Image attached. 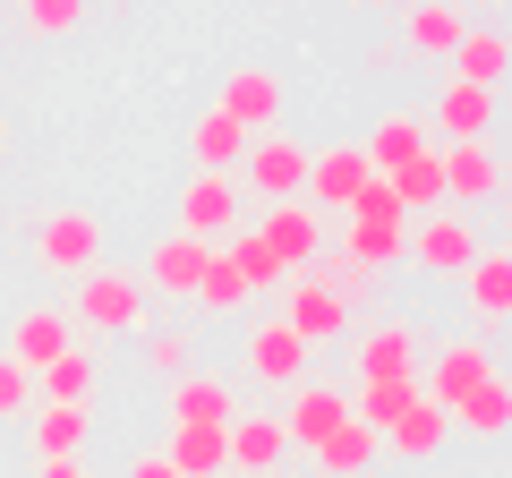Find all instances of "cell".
<instances>
[{
	"instance_id": "obj_17",
	"label": "cell",
	"mask_w": 512,
	"mask_h": 478,
	"mask_svg": "<svg viewBox=\"0 0 512 478\" xmlns=\"http://www.w3.org/2000/svg\"><path fill=\"white\" fill-rule=\"evenodd\" d=\"M231 376H197V368H188V376H171V402H163V419L171 427H231Z\"/></svg>"
},
{
	"instance_id": "obj_6",
	"label": "cell",
	"mask_w": 512,
	"mask_h": 478,
	"mask_svg": "<svg viewBox=\"0 0 512 478\" xmlns=\"http://www.w3.org/2000/svg\"><path fill=\"white\" fill-rule=\"evenodd\" d=\"M231 231H239V180H231V171H197V180L180 188V239L222 248Z\"/></svg>"
},
{
	"instance_id": "obj_12",
	"label": "cell",
	"mask_w": 512,
	"mask_h": 478,
	"mask_svg": "<svg viewBox=\"0 0 512 478\" xmlns=\"http://www.w3.org/2000/svg\"><path fill=\"white\" fill-rule=\"evenodd\" d=\"M487 120H495V86H470V77L436 86V111H427L436 146H470V137H487Z\"/></svg>"
},
{
	"instance_id": "obj_1",
	"label": "cell",
	"mask_w": 512,
	"mask_h": 478,
	"mask_svg": "<svg viewBox=\"0 0 512 478\" xmlns=\"http://www.w3.org/2000/svg\"><path fill=\"white\" fill-rule=\"evenodd\" d=\"M402 248H410L402 197H393L384 180H367L359 197H350V214H342V257L359 265V274H384V265H402Z\"/></svg>"
},
{
	"instance_id": "obj_2",
	"label": "cell",
	"mask_w": 512,
	"mask_h": 478,
	"mask_svg": "<svg viewBox=\"0 0 512 478\" xmlns=\"http://www.w3.org/2000/svg\"><path fill=\"white\" fill-rule=\"evenodd\" d=\"M69 316L94 333H146V282L128 265H86L77 291H69Z\"/></svg>"
},
{
	"instance_id": "obj_42",
	"label": "cell",
	"mask_w": 512,
	"mask_h": 478,
	"mask_svg": "<svg viewBox=\"0 0 512 478\" xmlns=\"http://www.w3.org/2000/svg\"><path fill=\"white\" fill-rule=\"evenodd\" d=\"M359 9H384V0H359Z\"/></svg>"
},
{
	"instance_id": "obj_5",
	"label": "cell",
	"mask_w": 512,
	"mask_h": 478,
	"mask_svg": "<svg viewBox=\"0 0 512 478\" xmlns=\"http://www.w3.org/2000/svg\"><path fill=\"white\" fill-rule=\"evenodd\" d=\"M308 154H316V146H299L291 129H265V137H248V154H239V180H248L265 205H274V197H299V188H308Z\"/></svg>"
},
{
	"instance_id": "obj_20",
	"label": "cell",
	"mask_w": 512,
	"mask_h": 478,
	"mask_svg": "<svg viewBox=\"0 0 512 478\" xmlns=\"http://www.w3.org/2000/svg\"><path fill=\"white\" fill-rule=\"evenodd\" d=\"M461 35H470V9H461V0H410V18H402V52L444 60Z\"/></svg>"
},
{
	"instance_id": "obj_18",
	"label": "cell",
	"mask_w": 512,
	"mask_h": 478,
	"mask_svg": "<svg viewBox=\"0 0 512 478\" xmlns=\"http://www.w3.org/2000/svg\"><path fill=\"white\" fill-rule=\"evenodd\" d=\"M495 188H504V163H495L487 137H470V146H444V197H453V205H487Z\"/></svg>"
},
{
	"instance_id": "obj_40",
	"label": "cell",
	"mask_w": 512,
	"mask_h": 478,
	"mask_svg": "<svg viewBox=\"0 0 512 478\" xmlns=\"http://www.w3.org/2000/svg\"><path fill=\"white\" fill-rule=\"evenodd\" d=\"M35 478H86V461H35Z\"/></svg>"
},
{
	"instance_id": "obj_30",
	"label": "cell",
	"mask_w": 512,
	"mask_h": 478,
	"mask_svg": "<svg viewBox=\"0 0 512 478\" xmlns=\"http://www.w3.org/2000/svg\"><path fill=\"white\" fill-rule=\"evenodd\" d=\"M444 427H453V419H444L436 402H410L402 419L384 427V444H393V453H410V461H427V453H436V444H444Z\"/></svg>"
},
{
	"instance_id": "obj_10",
	"label": "cell",
	"mask_w": 512,
	"mask_h": 478,
	"mask_svg": "<svg viewBox=\"0 0 512 478\" xmlns=\"http://www.w3.org/2000/svg\"><path fill=\"white\" fill-rule=\"evenodd\" d=\"M367 180H376V171H367V146H359V137H350V146H316V154H308V205H316V214H350V197H359Z\"/></svg>"
},
{
	"instance_id": "obj_38",
	"label": "cell",
	"mask_w": 512,
	"mask_h": 478,
	"mask_svg": "<svg viewBox=\"0 0 512 478\" xmlns=\"http://www.w3.org/2000/svg\"><path fill=\"white\" fill-rule=\"evenodd\" d=\"M26 402H35V376L0 350V419H26Z\"/></svg>"
},
{
	"instance_id": "obj_3",
	"label": "cell",
	"mask_w": 512,
	"mask_h": 478,
	"mask_svg": "<svg viewBox=\"0 0 512 478\" xmlns=\"http://www.w3.org/2000/svg\"><path fill=\"white\" fill-rule=\"evenodd\" d=\"M487 376H495V350L478 342V333H453V342H436V350L419 359V402H436L444 419H453Z\"/></svg>"
},
{
	"instance_id": "obj_41",
	"label": "cell",
	"mask_w": 512,
	"mask_h": 478,
	"mask_svg": "<svg viewBox=\"0 0 512 478\" xmlns=\"http://www.w3.org/2000/svg\"><path fill=\"white\" fill-rule=\"evenodd\" d=\"M495 197H504V205H512V171H504V188H495Z\"/></svg>"
},
{
	"instance_id": "obj_37",
	"label": "cell",
	"mask_w": 512,
	"mask_h": 478,
	"mask_svg": "<svg viewBox=\"0 0 512 478\" xmlns=\"http://www.w3.org/2000/svg\"><path fill=\"white\" fill-rule=\"evenodd\" d=\"M222 248H231V257H239V274H248V291H274V282H291V274H282V265H274V248H265V239H256V231H231V239H222Z\"/></svg>"
},
{
	"instance_id": "obj_22",
	"label": "cell",
	"mask_w": 512,
	"mask_h": 478,
	"mask_svg": "<svg viewBox=\"0 0 512 478\" xmlns=\"http://www.w3.org/2000/svg\"><path fill=\"white\" fill-rule=\"evenodd\" d=\"M60 350H69V316H60V308H26L18 325H9V359H18L26 376H43Z\"/></svg>"
},
{
	"instance_id": "obj_28",
	"label": "cell",
	"mask_w": 512,
	"mask_h": 478,
	"mask_svg": "<svg viewBox=\"0 0 512 478\" xmlns=\"http://www.w3.org/2000/svg\"><path fill=\"white\" fill-rule=\"evenodd\" d=\"M248 274H239V257H231V248H205V274H197V308H222V316H231V308H248Z\"/></svg>"
},
{
	"instance_id": "obj_21",
	"label": "cell",
	"mask_w": 512,
	"mask_h": 478,
	"mask_svg": "<svg viewBox=\"0 0 512 478\" xmlns=\"http://www.w3.org/2000/svg\"><path fill=\"white\" fill-rule=\"evenodd\" d=\"M461 291H470L478 325H504V316H512V248H478L470 274H461Z\"/></svg>"
},
{
	"instance_id": "obj_35",
	"label": "cell",
	"mask_w": 512,
	"mask_h": 478,
	"mask_svg": "<svg viewBox=\"0 0 512 478\" xmlns=\"http://www.w3.org/2000/svg\"><path fill=\"white\" fill-rule=\"evenodd\" d=\"M188 359H197V333L188 325H146V368L154 376H188Z\"/></svg>"
},
{
	"instance_id": "obj_19",
	"label": "cell",
	"mask_w": 512,
	"mask_h": 478,
	"mask_svg": "<svg viewBox=\"0 0 512 478\" xmlns=\"http://www.w3.org/2000/svg\"><path fill=\"white\" fill-rule=\"evenodd\" d=\"M359 146H367V171L384 180V171H402L410 154H427V146H436V129H427V111H384V120H376V137H359Z\"/></svg>"
},
{
	"instance_id": "obj_39",
	"label": "cell",
	"mask_w": 512,
	"mask_h": 478,
	"mask_svg": "<svg viewBox=\"0 0 512 478\" xmlns=\"http://www.w3.org/2000/svg\"><path fill=\"white\" fill-rule=\"evenodd\" d=\"M120 478H180V470H171V461H163V453H137V461H128V470H120Z\"/></svg>"
},
{
	"instance_id": "obj_32",
	"label": "cell",
	"mask_w": 512,
	"mask_h": 478,
	"mask_svg": "<svg viewBox=\"0 0 512 478\" xmlns=\"http://www.w3.org/2000/svg\"><path fill=\"white\" fill-rule=\"evenodd\" d=\"M376 444H384V436H367L359 419H342L325 444H316V461H325V478H359L367 461H376Z\"/></svg>"
},
{
	"instance_id": "obj_7",
	"label": "cell",
	"mask_w": 512,
	"mask_h": 478,
	"mask_svg": "<svg viewBox=\"0 0 512 478\" xmlns=\"http://www.w3.org/2000/svg\"><path fill=\"white\" fill-rule=\"evenodd\" d=\"M256 239L274 248V265H282V274H299L308 257H325V214H316L308 197H274L265 214H256Z\"/></svg>"
},
{
	"instance_id": "obj_11",
	"label": "cell",
	"mask_w": 512,
	"mask_h": 478,
	"mask_svg": "<svg viewBox=\"0 0 512 478\" xmlns=\"http://www.w3.org/2000/svg\"><path fill=\"white\" fill-rule=\"evenodd\" d=\"M274 419H282V436H291V453H316V444H325L333 427L350 419V393H342V385H316V376H308V385H291V402H282Z\"/></svg>"
},
{
	"instance_id": "obj_14",
	"label": "cell",
	"mask_w": 512,
	"mask_h": 478,
	"mask_svg": "<svg viewBox=\"0 0 512 478\" xmlns=\"http://www.w3.org/2000/svg\"><path fill=\"white\" fill-rule=\"evenodd\" d=\"M308 359H316V350L299 342V333L282 325V316H265V325L248 333V376H256V385H282V393H291V385H308Z\"/></svg>"
},
{
	"instance_id": "obj_23",
	"label": "cell",
	"mask_w": 512,
	"mask_h": 478,
	"mask_svg": "<svg viewBox=\"0 0 512 478\" xmlns=\"http://www.w3.org/2000/svg\"><path fill=\"white\" fill-rule=\"evenodd\" d=\"M94 436V410L86 402H43L35 410V461H77Z\"/></svg>"
},
{
	"instance_id": "obj_8",
	"label": "cell",
	"mask_w": 512,
	"mask_h": 478,
	"mask_svg": "<svg viewBox=\"0 0 512 478\" xmlns=\"http://www.w3.org/2000/svg\"><path fill=\"white\" fill-rule=\"evenodd\" d=\"M35 257L52 265V274H86V265H103V214H86V205H60V214H43Z\"/></svg>"
},
{
	"instance_id": "obj_9",
	"label": "cell",
	"mask_w": 512,
	"mask_h": 478,
	"mask_svg": "<svg viewBox=\"0 0 512 478\" xmlns=\"http://www.w3.org/2000/svg\"><path fill=\"white\" fill-rule=\"evenodd\" d=\"M419 325L410 316H376V325H359V342H350V359H359V385H384V376H419Z\"/></svg>"
},
{
	"instance_id": "obj_36",
	"label": "cell",
	"mask_w": 512,
	"mask_h": 478,
	"mask_svg": "<svg viewBox=\"0 0 512 478\" xmlns=\"http://www.w3.org/2000/svg\"><path fill=\"white\" fill-rule=\"evenodd\" d=\"M18 26L26 35H77L86 26V0H18Z\"/></svg>"
},
{
	"instance_id": "obj_24",
	"label": "cell",
	"mask_w": 512,
	"mask_h": 478,
	"mask_svg": "<svg viewBox=\"0 0 512 478\" xmlns=\"http://www.w3.org/2000/svg\"><path fill=\"white\" fill-rule=\"evenodd\" d=\"M163 461L180 478H222V470H231V427H171Z\"/></svg>"
},
{
	"instance_id": "obj_25",
	"label": "cell",
	"mask_w": 512,
	"mask_h": 478,
	"mask_svg": "<svg viewBox=\"0 0 512 478\" xmlns=\"http://www.w3.org/2000/svg\"><path fill=\"white\" fill-rule=\"evenodd\" d=\"M282 325H291L299 333V342H333V333H350V308H342V299H333V291H316V282H291V308H282Z\"/></svg>"
},
{
	"instance_id": "obj_4",
	"label": "cell",
	"mask_w": 512,
	"mask_h": 478,
	"mask_svg": "<svg viewBox=\"0 0 512 478\" xmlns=\"http://www.w3.org/2000/svg\"><path fill=\"white\" fill-rule=\"evenodd\" d=\"M478 248H487V239H478V222L461 214V205H436V214L410 222V248H402V257L419 265V274H470Z\"/></svg>"
},
{
	"instance_id": "obj_15",
	"label": "cell",
	"mask_w": 512,
	"mask_h": 478,
	"mask_svg": "<svg viewBox=\"0 0 512 478\" xmlns=\"http://www.w3.org/2000/svg\"><path fill=\"white\" fill-rule=\"evenodd\" d=\"M291 461V436H282L274 410H231V470L239 478H274Z\"/></svg>"
},
{
	"instance_id": "obj_27",
	"label": "cell",
	"mask_w": 512,
	"mask_h": 478,
	"mask_svg": "<svg viewBox=\"0 0 512 478\" xmlns=\"http://www.w3.org/2000/svg\"><path fill=\"white\" fill-rule=\"evenodd\" d=\"M504 69H512V43L495 26H470L453 43V77H470V86H504Z\"/></svg>"
},
{
	"instance_id": "obj_13",
	"label": "cell",
	"mask_w": 512,
	"mask_h": 478,
	"mask_svg": "<svg viewBox=\"0 0 512 478\" xmlns=\"http://www.w3.org/2000/svg\"><path fill=\"white\" fill-rule=\"evenodd\" d=\"M214 111L231 120L239 137H265V129L282 120V77L248 60V69H231V86H222V103H214Z\"/></svg>"
},
{
	"instance_id": "obj_26",
	"label": "cell",
	"mask_w": 512,
	"mask_h": 478,
	"mask_svg": "<svg viewBox=\"0 0 512 478\" xmlns=\"http://www.w3.org/2000/svg\"><path fill=\"white\" fill-rule=\"evenodd\" d=\"M384 188L402 197V214H410V222H419V214H436V205H444V146L410 154L402 171H384Z\"/></svg>"
},
{
	"instance_id": "obj_16",
	"label": "cell",
	"mask_w": 512,
	"mask_h": 478,
	"mask_svg": "<svg viewBox=\"0 0 512 478\" xmlns=\"http://www.w3.org/2000/svg\"><path fill=\"white\" fill-rule=\"evenodd\" d=\"M197 274H205V248H197V239H180V231L154 239L146 265H137V282H146L154 299H197Z\"/></svg>"
},
{
	"instance_id": "obj_33",
	"label": "cell",
	"mask_w": 512,
	"mask_h": 478,
	"mask_svg": "<svg viewBox=\"0 0 512 478\" xmlns=\"http://www.w3.org/2000/svg\"><path fill=\"white\" fill-rule=\"evenodd\" d=\"M94 376H103V359H94V350H60L52 368H43V393H52V402H94Z\"/></svg>"
},
{
	"instance_id": "obj_31",
	"label": "cell",
	"mask_w": 512,
	"mask_h": 478,
	"mask_svg": "<svg viewBox=\"0 0 512 478\" xmlns=\"http://www.w3.org/2000/svg\"><path fill=\"white\" fill-rule=\"evenodd\" d=\"M453 419H461V427H470V436H504V427H512V376H504V368H495V376H487V385H478V393H470V402H461V410H453Z\"/></svg>"
},
{
	"instance_id": "obj_34",
	"label": "cell",
	"mask_w": 512,
	"mask_h": 478,
	"mask_svg": "<svg viewBox=\"0 0 512 478\" xmlns=\"http://www.w3.org/2000/svg\"><path fill=\"white\" fill-rule=\"evenodd\" d=\"M299 282H316V291H333L342 308H359V299L376 291V274H359L350 257H308V265H299Z\"/></svg>"
},
{
	"instance_id": "obj_29",
	"label": "cell",
	"mask_w": 512,
	"mask_h": 478,
	"mask_svg": "<svg viewBox=\"0 0 512 478\" xmlns=\"http://www.w3.org/2000/svg\"><path fill=\"white\" fill-rule=\"evenodd\" d=\"M188 154H197V171H231V180H239V154H248V137H239L222 111H205L197 129H188Z\"/></svg>"
}]
</instances>
